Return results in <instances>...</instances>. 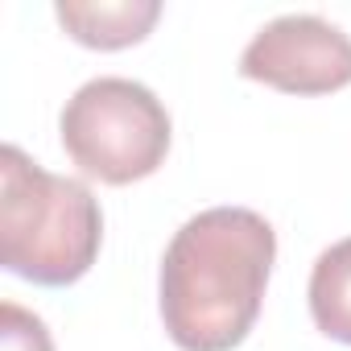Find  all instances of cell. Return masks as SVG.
Returning <instances> with one entry per match:
<instances>
[{"label":"cell","instance_id":"1","mask_svg":"<svg viewBox=\"0 0 351 351\" xmlns=\"http://www.w3.org/2000/svg\"><path fill=\"white\" fill-rule=\"evenodd\" d=\"M277 232L248 207H211L173 232L161 256V322L182 351H232L252 330Z\"/></svg>","mask_w":351,"mask_h":351},{"label":"cell","instance_id":"2","mask_svg":"<svg viewBox=\"0 0 351 351\" xmlns=\"http://www.w3.org/2000/svg\"><path fill=\"white\" fill-rule=\"evenodd\" d=\"M104 215L79 178H58L17 145L0 153V265L34 285H75L99 256Z\"/></svg>","mask_w":351,"mask_h":351},{"label":"cell","instance_id":"3","mask_svg":"<svg viewBox=\"0 0 351 351\" xmlns=\"http://www.w3.org/2000/svg\"><path fill=\"white\" fill-rule=\"evenodd\" d=\"M71 161L108 186L141 182L169 153V112L136 79L104 75L83 83L58 120Z\"/></svg>","mask_w":351,"mask_h":351},{"label":"cell","instance_id":"4","mask_svg":"<svg viewBox=\"0 0 351 351\" xmlns=\"http://www.w3.org/2000/svg\"><path fill=\"white\" fill-rule=\"evenodd\" d=\"M240 75L289 95H330L351 83V38L314 13H289L248 42Z\"/></svg>","mask_w":351,"mask_h":351},{"label":"cell","instance_id":"5","mask_svg":"<svg viewBox=\"0 0 351 351\" xmlns=\"http://www.w3.org/2000/svg\"><path fill=\"white\" fill-rule=\"evenodd\" d=\"M62 29L91 50H124L136 46L161 17L157 0H62L54 9Z\"/></svg>","mask_w":351,"mask_h":351},{"label":"cell","instance_id":"6","mask_svg":"<svg viewBox=\"0 0 351 351\" xmlns=\"http://www.w3.org/2000/svg\"><path fill=\"white\" fill-rule=\"evenodd\" d=\"M310 318L322 335L351 343V236L330 244L310 273Z\"/></svg>","mask_w":351,"mask_h":351},{"label":"cell","instance_id":"7","mask_svg":"<svg viewBox=\"0 0 351 351\" xmlns=\"http://www.w3.org/2000/svg\"><path fill=\"white\" fill-rule=\"evenodd\" d=\"M0 351H54V339L38 314L5 302L0 306Z\"/></svg>","mask_w":351,"mask_h":351}]
</instances>
